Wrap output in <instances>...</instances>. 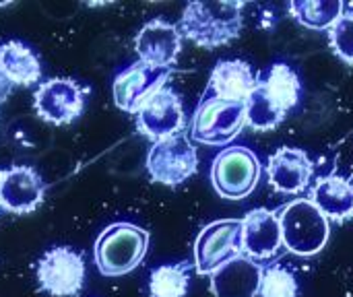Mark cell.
<instances>
[{"instance_id":"obj_9","label":"cell","mask_w":353,"mask_h":297,"mask_svg":"<svg viewBox=\"0 0 353 297\" xmlns=\"http://www.w3.org/2000/svg\"><path fill=\"white\" fill-rule=\"evenodd\" d=\"M85 95L87 91L74 79L56 76L39 83L33 93V107L43 122L64 126L85 112Z\"/></svg>"},{"instance_id":"obj_11","label":"cell","mask_w":353,"mask_h":297,"mask_svg":"<svg viewBox=\"0 0 353 297\" xmlns=\"http://www.w3.org/2000/svg\"><path fill=\"white\" fill-rule=\"evenodd\" d=\"M46 182L31 165L0 170V209L14 215H29L41 207Z\"/></svg>"},{"instance_id":"obj_5","label":"cell","mask_w":353,"mask_h":297,"mask_svg":"<svg viewBox=\"0 0 353 297\" xmlns=\"http://www.w3.org/2000/svg\"><path fill=\"white\" fill-rule=\"evenodd\" d=\"M246 124V103L244 101H223V99H201L192 124L190 136L196 143L221 147L232 143Z\"/></svg>"},{"instance_id":"obj_25","label":"cell","mask_w":353,"mask_h":297,"mask_svg":"<svg viewBox=\"0 0 353 297\" xmlns=\"http://www.w3.org/2000/svg\"><path fill=\"white\" fill-rule=\"evenodd\" d=\"M10 91H12V83L0 72V103H4V101L8 99Z\"/></svg>"},{"instance_id":"obj_17","label":"cell","mask_w":353,"mask_h":297,"mask_svg":"<svg viewBox=\"0 0 353 297\" xmlns=\"http://www.w3.org/2000/svg\"><path fill=\"white\" fill-rule=\"evenodd\" d=\"M256 76L248 62L244 60H221L211 72L209 87L203 99H223V101H244L254 91Z\"/></svg>"},{"instance_id":"obj_24","label":"cell","mask_w":353,"mask_h":297,"mask_svg":"<svg viewBox=\"0 0 353 297\" xmlns=\"http://www.w3.org/2000/svg\"><path fill=\"white\" fill-rule=\"evenodd\" d=\"M329 41L333 52L353 66V12H343L329 29Z\"/></svg>"},{"instance_id":"obj_19","label":"cell","mask_w":353,"mask_h":297,"mask_svg":"<svg viewBox=\"0 0 353 297\" xmlns=\"http://www.w3.org/2000/svg\"><path fill=\"white\" fill-rule=\"evenodd\" d=\"M327 219L345 221L353 217V184L339 176L321 178L310 198Z\"/></svg>"},{"instance_id":"obj_6","label":"cell","mask_w":353,"mask_h":297,"mask_svg":"<svg viewBox=\"0 0 353 297\" xmlns=\"http://www.w3.org/2000/svg\"><path fill=\"white\" fill-rule=\"evenodd\" d=\"M87 267L83 252L68 246H54L37 263L39 291L52 297H77L85 287Z\"/></svg>"},{"instance_id":"obj_10","label":"cell","mask_w":353,"mask_h":297,"mask_svg":"<svg viewBox=\"0 0 353 297\" xmlns=\"http://www.w3.org/2000/svg\"><path fill=\"white\" fill-rule=\"evenodd\" d=\"M170 74L172 68H155L141 60L130 64L112 83L114 103L126 114H137L161 87H165Z\"/></svg>"},{"instance_id":"obj_3","label":"cell","mask_w":353,"mask_h":297,"mask_svg":"<svg viewBox=\"0 0 353 297\" xmlns=\"http://www.w3.org/2000/svg\"><path fill=\"white\" fill-rule=\"evenodd\" d=\"M279 225L285 248L298 256H314L329 242V219L308 198L288 205L279 215Z\"/></svg>"},{"instance_id":"obj_15","label":"cell","mask_w":353,"mask_h":297,"mask_svg":"<svg viewBox=\"0 0 353 297\" xmlns=\"http://www.w3.org/2000/svg\"><path fill=\"white\" fill-rule=\"evenodd\" d=\"M279 217L267 209H254L242 219V250L252 260H267L281 248Z\"/></svg>"},{"instance_id":"obj_13","label":"cell","mask_w":353,"mask_h":297,"mask_svg":"<svg viewBox=\"0 0 353 297\" xmlns=\"http://www.w3.org/2000/svg\"><path fill=\"white\" fill-rule=\"evenodd\" d=\"M139 60L155 68H172L182 50V33L176 25L153 19L141 27L134 37Z\"/></svg>"},{"instance_id":"obj_12","label":"cell","mask_w":353,"mask_h":297,"mask_svg":"<svg viewBox=\"0 0 353 297\" xmlns=\"http://www.w3.org/2000/svg\"><path fill=\"white\" fill-rule=\"evenodd\" d=\"M139 130L153 139L161 141L176 132H182L184 126V107L180 95L172 87H161L139 112H137Z\"/></svg>"},{"instance_id":"obj_16","label":"cell","mask_w":353,"mask_h":297,"mask_svg":"<svg viewBox=\"0 0 353 297\" xmlns=\"http://www.w3.org/2000/svg\"><path fill=\"white\" fill-rule=\"evenodd\" d=\"M261 281V265L248 256H236L211 275V294L215 297H256Z\"/></svg>"},{"instance_id":"obj_4","label":"cell","mask_w":353,"mask_h":297,"mask_svg":"<svg viewBox=\"0 0 353 297\" xmlns=\"http://www.w3.org/2000/svg\"><path fill=\"white\" fill-rule=\"evenodd\" d=\"M261 178V161L246 147L223 149L211 165V182L219 196L244 201L250 196Z\"/></svg>"},{"instance_id":"obj_22","label":"cell","mask_w":353,"mask_h":297,"mask_svg":"<svg viewBox=\"0 0 353 297\" xmlns=\"http://www.w3.org/2000/svg\"><path fill=\"white\" fill-rule=\"evenodd\" d=\"M190 287V265H161L149 277L151 297H186Z\"/></svg>"},{"instance_id":"obj_2","label":"cell","mask_w":353,"mask_h":297,"mask_svg":"<svg viewBox=\"0 0 353 297\" xmlns=\"http://www.w3.org/2000/svg\"><path fill=\"white\" fill-rule=\"evenodd\" d=\"M149 250V232L134 223H112L95 240L93 256L103 277H122L134 271Z\"/></svg>"},{"instance_id":"obj_23","label":"cell","mask_w":353,"mask_h":297,"mask_svg":"<svg viewBox=\"0 0 353 297\" xmlns=\"http://www.w3.org/2000/svg\"><path fill=\"white\" fill-rule=\"evenodd\" d=\"M259 297H298V281L283 267H269L263 271Z\"/></svg>"},{"instance_id":"obj_14","label":"cell","mask_w":353,"mask_h":297,"mask_svg":"<svg viewBox=\"0 0 353 297\" xmlns=\"http://www.w3.org/2000/svg\"><path fill=\"white\" fill-rule=\"evenodd\" d=\"M312 172H314V165H312L308 153L302 149H296V147L277 149L271 155L269 167H267L271 186L283 194L302 192L308 186Z\"/></svg>"},{"instance_id":"obj_8","label":"cell","mask_w":353,"mask_h":297,"mask_svg":"<svg viewBox=\"0 0 353 297\" xmlns=\"http://www.w3.org/2000/svg\"><path fill=\"white\" fill-rule=\"evenodd\" d=\"M242 221L221 219L205 225L194 242V269L201 275H213L219 267L240 256Z\"/></svg>"},{"instance_id":"obj_21","label":"cell","mask_w":353,"mask_h":297,"mask_svg":"<svg viewBox=\"0 0 353 297\" xmlns=\"http://www.w3.org/2000/svg\"><path fill=\"white\" fill-rule=\"evenodd\" d=\"M288 8L300 25L316 31L331 29L343 14V4L339 0H294Z\"/></svg>"},{"instance_id":"obj_20","label":"cell","mask_w":353,"mask_h":297,"mask_svg":"<svg viewBox=\"0 0 353 297\" xmlns=\"http://www.w3.org/2000/svg\"><path fill=\"white\" fill-rule=\"evenodd\" d=\"M259 87L263 89V93L269 97V101L283 114L288 116V112H292L302 95V83L298 79V74L294 72V68H290L288 64H273L265 79L256 81Z\"/></svg>"},{"instance_id":"obj_1","label":"cell","mask_w":353,"mask_h":297,"mask_svg":"<svg viewBox=\"0 0 353 297\" xmlns=\"http://www.w3.org/2000/svg\"><path fill=\"white\" fill-rule=\"evenodd\" d=\"M244 2L196 0L190 2L180 19V33L201 48L213 50L230 43L242 31Z\"/></svg>"},{"instance_id":"obj_18","label":"cell","mask_w":353,"mask_h":297,"mask_svg":"<svg viewBox=\"0 0 353 297\" xmlns=\"http://www.w3.org/2000/svg\"><path fill=\"white\" fill-rule=\"evenodd\" d=\"M0 72L12 87H31L41 79V62L31 45L10 39L0 43Z\"/></svg>"},{"instance_id":"obj_7","label":"cell","mask_w":353,"mask_h":297,"mask_svg":"<svg viewBox=\"0 0 353 297\" xmlns=\"http://www.w3.org/2000/svg\"><path fill=\"white\" fill-rule=\"evenodd\" d=\"M196 149L184 132L155 141L147 155V172L151 180L163 186H178L186 182L196 174Z\"/></svg>"}]
</instances>
